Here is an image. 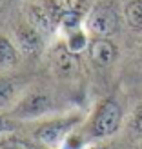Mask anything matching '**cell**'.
Returning <instances> with one entry per match:
<instances>
[{
    "mask_svg": "<svg viewBox=\"0 0 142 149\" xmlns=\"http://www.w3.org/2000/svg\"><path fill=\"white\" fill-rule=\"evenodd\" d=\"M120 122H122L120 106L115 100L106 98L99 104V107H97L95 115H93L91 131L95 136H109L120 127Z\"/></svg>",
    "mask_w": 142,
    "mask_h": 149,
    "instance_id": "obj_1",
    "label": "cell"
},
{
    "mask_svg": "<svg viewBox=\"0 0 142 149\" xmlns=\"http://www.w3.org/2000/svg\"><path fill=\"white\" fill-rule=\"evenodd\" d=\"M51 64H53V69L58 77H64V78H69L75 77L80 69V62H78V55L71 53L68 49V46H58L53 47L51 51Z\"/></svg>",
    "mask_w": 142,
    "mask_h": 149,
    "instance_id": "obj_3",
    "label": "cell"
},
{
    "mask_svg": "<svg viewBox=\"0 0 142 149\" xmlns=\"http://www.w3.org/2000/svg\"><path fill=\"white\" fill-rule=\"evenodd\" d=\"M135 127L142 133V107L137 111V115H135Z\"/></svg>",
    "mask_w": 142,
    "mask_h": 149,
    "instance_id": "obj_15",
    "label": "cell"
},
{
    "mask_svg": "<svg viewBox=\"0 0 142 149\" xmlns=\"http://www.w3.org/2000/svg\"><path fill=\"white\" fill-rule=\"evenodd\" d=\"M60 24L64 26L66 31H77L78 26H80V13L78 11H73V9H66L64 15H62V18H60Z\"/></svg>",
    "mask_w": 142,
    "mask_h": 149,
    "instance_id": "obj_12",
    "label": "cell"
},
{
    "mask_svg": "<svg viewBox=\"0 0 142 149\" xmlns=\"http://www.w3.org/2000/svg\"><path fill=\"white\" fill-rule=\"evenodd\" d=\"M15 35H17L18 47L24 55L35 56L42 51V46H44L42 35H40L38 29H35L31 24H20L17 27V31H15Z\"/></svg>",
    "mask_w": 142,
    "mask_h": 149,
    "instance_id": "obj_4",
    "label": "cell"
},
{
    "mask_svg": "<svg viewBox=\"0 0 142 149\" xmlns=\"http://www.w3.org/2000/svg\"><path fill=\"white\" fill-rule=\"evenodd\" d=\"M48 109H51V96H48V95H33V96H29V98H26L17 107V115L31 118V116H38L42 113H46Z\"/></svg>",
    "mask_w": 142,
    "mask_h": 149,
    "instance_id": "obj_8",
    "label": "cell"
},
{
    "mask_svg": "<svg viewBox=\"0 0 142 149\" xmlns=\"http://www.w3.org/2000/svg\"><path fill=\"white\" fill-rule=\"evenodd\" d=\"M0 149H31L24 140L18 138H7L4 142H0Z\"/></svg>",
    "mask_w": 142,
    "mask_h": 149,
    "instance_id": "obj_14",
    "label": "cell"
},
{
    "mask_svg": "<svg viewBox=\"0 0 142 149\" xmlns=\"http://www.w3.org/2000/svg\"><path fill=\"white\" fill-rule=\"evenodd\" d=\"M89 58L100 68H106V65H111L117 60V46L108 38H102V36H97L95 40L89 42Z\"/></svg>",
    "mask_w": 142,
    "mask_h": 149,
    "instance_id": "obj_5",
    "label": "cell"
},
{
    "mask_svg": "<svg viewBox=\"0 0 142 149\" xmlns=\"http://www.w3.org/2000/svg\"><path fill=\"white\" fill-rule=\"evenodd\" d=\"M75 120H53L44 124L42 127H38V131L35 133V138L38 142L46 144V146H57L60 140L66 136L68 129L73 125Z\"/></svg>",
    "mask_w": 142,
    "mask_h": 149,
    "instance_id": "obj_6",
    "label": "cell"
},
{
    "mask_svg": "<svg viewBox=\"0 0 142 149\" xmlns=\"http://www.w3.org/2000/svg\"><path fill=\"white\" fill-rule=\"evenodd\" d=\"M18 60L17 49L15 46L6 38V36H0V69H11Z\"/></svg>",
    "mask_w": 142,
    "mask_h": 149,
    "instance_id": "obj_10",
    "label": "cell"
},
{
    "mask_svg": "<svg viewBox=\"0 0 142 149\" xmlns=\"http://www.w3.org/2000/svg\"><path fill=\"white\" fill-rule=\"evenodd\" d=\"M86 24H87V29L93 35L106 38V36L117 33V29H118V15H117L115 7L111 4L99 2L97 6L91 7Z\"/></svg>",
    "mask_w": 142,
    "mask_h": 149,
    "instance_id": "obj_2",
    "label": "cell"
},
{
    "mask_svg": "<svg viewBox=\"0 0 142 149\" xmlns=\"http://www.w3.org/2000/svg\"><path fill=\"white\" fill-rule=\"evenodd\" d=\"M124 17L131 29L142 31V0H129L124 9Z\"/></svg>",
    "mask_w": 142,
    "mask_h": 149,
    "instance_id": "obj_9",
    "label": "cell"
},
{
    "mask_svg": "<svg viewBox=\"0 0 142 149\" xmlns=\"http://www.w3.org/2000/svg\"><path fill=\"white\" fill-rule=\"evenodd\" d=\"M26 17H27V24H31L35 29H38L40 33H51L55 29V26H57V22L51 18V15L48 13L44 4L27 6Z\"/></svg>",
    "mask_w": 142,
    "mask_h": 149,
    "instance_id": "obj_7",
    "label": "cell"
},
{
    "mask_svg": "<svg viewBox=\"0 0 142 149\" xmlns=\"http://www.w3.org/2000/svg\"><path fill=\"white\" fill-rule=\"evenodd\" d=\"M2 129H4V120L0 118V131H2Z\"/></svg>",
    "mask_w": 142,
    "mask_h": 149,
    "instance_id": "obj_16",
    "label": "cell"
},
{
    "mask_svg": "<svg viewBox=\"0 0 142 149\" xmlns=\"http://www.w3.org/2000/svg\"><path fill=\"white\" fill-rule=\"evenodd\" d=\"M15 96V86L7 77H0V106L9 104Z\"/></svg>",
    "mask_w": 142,
    "mask_h": 149,
    "instance_id": "obj_13",
    "label": "cell"
},
{
    "mask_svg": "<svg viewBox=\"0 0 142 149\" xmlns=\"http://www.w3.org/2000/svg\"><path fill=\"white\" fill-rule=\"evenodd\" d=\"M68 49L71 51V53H75V55H78L82 49H84L86 46H87V38H86V35L82 33V31H73V33H69V36H68Z\"/></svg>",
    "mask_w": 142,
    "mask_h": 149,
    "instance_id": "obj_11",
    "label": "cell"
}]
</instances>
